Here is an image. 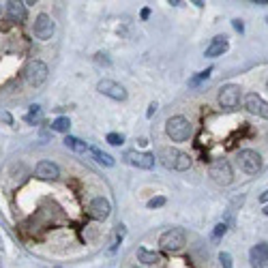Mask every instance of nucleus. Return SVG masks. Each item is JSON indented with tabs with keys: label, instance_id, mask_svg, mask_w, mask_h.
<instances>
[{
	"label": "nucleus",
	"instance_id": "f257e3e1",
	"mask_svg": "<svg viewBox=\"0 0 268 268\" xmlns=\"http://www.w3.org/2000/svg\"><path fill=\"white\" fill-rule=\"evenodd\" d=\"M159 159L168 170H176V172H187L193 166V159L178 148H161Z\"/></svg>",
	"mask_w": 268,
	"mask_h": 268
},
{
	"label": "nucleus",
	"instance_id": "f03ea898",
	"mask_svg": "<svg viewBox=\"0 0 268 268\" xmlns=\"http://www.w3.org/2000/svg\"><path fill=\"white\" fill-rule=\"evenodd\" d=\"M166 133L172 138V142H187V140L191 138V133H193V127H191L189 118H184V116H172V118H168V122H166Z\"/></svg>",
	"mask_w": 268,
	"mask_h": 268
},
{
	"label": "nucleus",
	"instance_id": "7ed1b4c3",
	"mask_svg": "<svg viewBox=\"0 0 268 268\" xmlns=\"http://www.w3.org/2000/svg\"><path fill=\"white\" fill-rule=\"evenodd\" d=\"M208 176L217 184H221V187H228V184L234 180V172H232V166L225 159H217V161L210 163Z\"/></svg>",
	"mask_w": 268,
	"mask_h": 268
},
{
	"label": "nucleus",
	"instance_id": "20e7f679",
	"mask_svg": "<svg viewBox=\"0 0 268 268\" xmlns=\"http://www.w3.org/2000/svg\"><path fill=\"white\" fill-rule=\"evenodd\" d=\"M184 243H187V234H184V230H180V228H172L168 232H163L161 238H159L161 249H166V251H178L184 247Z\"/></svg>",
	"mask_w": 268,
	"mask_h": 268
},
{
	"label": "nucleus",
	"instance_id": "39448f33",
	"mask_svg": "<svg viewBox=\"0 0 268 268\" xmlns=\"http://www.w3.org/2000/svg\"><path fill=\"white\" fill-rule=\"evenodd\" d=\"M47 65L45 63H41V60H30V63L26 65L24 69V75H26V82L30 86H41V84H45V79H47Z\"/></svg>",
	"mask_w": 268,
	"mask_h": 268
},
{
	"label": "nucleus",
	"instance_id": "423d86ee",
	"mask_svg": "<svg viewBox=\"0 0 268 268\" xmlns=\"http://www.w3.org/2000/svg\"><path fill=\"white\" fill-rule=\"evenodd\" d=\"M236 159H238L240 170L247 172V174H257V172L262 170V157H260V152H255V150H251V148L240 150Z\"/></svg>",
	"mask_w": 268,
	"mask_h": 268
},
{
	"label": "nucleus",
	"instance_id": "0eeeda50",
	"mask_svg": "<svg viewBox=\"0 0 268 268\" xmlns=\"http://www.w3.org/2000/svg\"><path fill=\"white\" fill-rule=\"evenodd\" d=\"M54 30H56V24H54V19H51L49 15H45V13L37 15L35 24H33V33H35L37 39L47 41V39H51V35H54Z\"/></svg>",
	"mask_w": 268,
	"mask_h": 268
},
{
	"label": "nucleus",
	"instance_id": "6e6552de",
	"mask_svg": "<svg viewBox=\"0 0 268 268\" xmlns=\"http://www.w3.org/2000/svg\"><path fill=\"white\" fill-rule=\"evenodd\" d=\"M219 105L225 108V110H234L236 105L240 103V86H236V84H228V86H223L219 90Z\"/></svg>",
	"mask_w": 268,
	"mask_h": 268
},
{
	"label": "nucleus",
	"instance_id": "1a4fd4ad",
	"mask_svg": "<svg viewBox=\"0 0 268 268\" xmlns=\"http://www.w3.org/2000/svg\"><path fill=\"white\" fill-rule=\"evenodd\" d=\"M125 161L133 168L140 170H152L154 168V154L152 152H138V150H127Z\"/></svg>",
	"mask_w": 268,
	"mask_h": 268
},
{
	"label": "nucleus",
	"instance_id": "9d476101",
	"mask_svg": "<svg viewBox=\"0 0 268 268\" xmlns=\"http://www.w3.org/2000/svg\"><path fill=\"white\" fill-rule=\"evenodd\" d=\"M97 90L101 92V95H105V97L114 99V101H125L127 99V90L114 79H101L97 84Z\"/></svg>",
	"mask_w": 268,
	"mask_h": 268
},
{
	"label": "nucleus",
	"instance_id": "9b49d317",
	"mask_svg": "<svg viewBox=\"0 0 268 268\" xmlns=\"http://www.w3.org/2000/svg\"><path fill=\"white\" fill-rule=\"evenodd\" d=\"M245 108L251 112V114L260 116V118H266L268 120V103L260 97L255 95V92H249V95L245 97Z\"/></svg>",
	"mask_w": 268,
	"mask_h": 268
},
{
	"label": "nucleus",
	"instance_id": "f8f14e48",
	"mask_svg": "<svg viewBox=\"0 0 268 268\" xmlns=\"http://www.w3.org/2000/svg\"><path fill=\"white\" fill-rule=\"evenodd\" d=\"M88 212H90L92 219L105 221L110 217V212H112V206H110V202L105 198H95L90 202V206H88Z\"/></svg>",
	"mask_w": 268,
	"mask_h": 268
},
{
	"label": "nucleus",
	"instance_id": "ddd939ff",
	"mask_svg": "<svg viewBox=\"0 0 268 268\" xmlns=\"http://www.w3.org/2000/svg\"><path fill=\"white\" fill-rule=\"evenodd\" d=\"M35 172H37V176L41 180H56L60 176V170H58V166L54 161H39Z\"/></svg>",
	"mask_w": 268,
	"mask_h": 268
},
{
	"label": "nucleus",
	"instance_id": "4468645a",
	"mask_svg": "<svg viewBox=\"0 0 268 268\" xmlns=\"http://www.w3.org/2000/svg\"><path fill=\"white\" fill-rule=\"evenodd\" d=\"M249 257H251V266L253 268H268V245L266 243L255 245L253 249L249 251Z\"/></svg>",
	"mask_w": 268,
	"mask_h": 268
},
{
	"label": "nucleus",
	"instance_id": "2eb2a0df",
	"mask_svg": "<svg viewBox=\"0 0 268 268\" xmlns=\"http://www.w3.org/2000/svg\"><path fill=\"white\" fill-rule=\"evenodd\" d=\"M230 43H228V37L225 35H219V37H215L210 41V45L206 47L204 51V56H208V58H217V56H223V51H228Z\"/></svg>",
	"mask_w": 268,
	"mask_h": 268
},
{
	"label": "nucleus",
	"instance_id": "dca6fc26",
	"mask_svg": "<svg viewBox=\"0 0 268 268\" xmlns=\"http://www.w3.org/2000/svg\"><path fill=\"white\" fill-rule=\"evenodd\" d=\"M7 13H9V17H11L13 22H24V19H26V5L11 0V3H7Z\"/></svg>",
	"mask_w": 268,
	"mask_h": 268
},
{
	"label": "nucleus",
	"instance_id": "f3484780",
	"mask_svg": "<svg viewBox=\"0 0 268 268\" xmlns=\"http://www.w3.org/2000/svg\"><path fill=\"white\" fill-rule=\"evenodd\" d=\"M138 260H140L142 264H146V266H152V264L161 262V253H157V251H146L144 247H140V249H138Z\"/></svg>",
	"mask_w": 268,
	"mask_h": 268
},
{
	"label": "nucleus",
	"instance_id": "a211bd4d",
	"mask_svg": "<svg viewBox=\"0 0 268 268\" xmlns=\"http://www.w3.org/2000/svg\"><path fill=\"white\" fill-rule=\"evenodd\" d=\"M65 146L71 148L73 152H88L90 150V146H88L86 142H82L79 138H73V136H67L65 138Z\"/></svg>",
	"mask_w": 268,
	"mask_h": 268
},
{
	"label": "nucleus",
	"instance_id": "6ab92c4d",
	"mask_svg": "<svg viewBox=\"0 0 268 268\" xmlns=\"http://www.w3.org/2000/svg\"><path fill=\"white\" fill-rule=\"evenodd\" d=\"M90 154H92V157H95V161L97 163H101V166H105V168H112V166H114V157H110V154L108 152H103V150H99V148H90L88 150Z\"/></svg>",
	"mask_w": 268,
	"mask_h": 268
},
{
	"label": "nucleus",
	"instance_id": "aec40b11",
	"mask_svg": "<svg viewBox=\"0 0 268 268\" xmlns=\"http://www.w3.org/2000/svg\"><path fill=\"white\" fill-rule=\"evenodd\" d=\"M41 116H43V110H41V105H33L28 114L24 116V120L30 122V125H37V122H41Z\"/></svg>",
	"mask_w": 268,
	"mask_h": 268
},
{
	"label": "nucleus",
	"instance_id": "412c9836",
	"mask_svg": "<svg viewBox=\"0 0 268 268\" xmlns=\"http://www.w3.org/2000/svg\"><path fill=\"white\" fill-rule=\"evenodd\" d=\"M69 127H71V120H69L67 116H58L54 122H51V129L58 131V133H67Z\"/></svg>",
	"mask_w": 268,
	"mask_h": 268
},
{
	"label": "nucleus",
	"instance_id": "4be33fe9",
	"mask_svg": "<svg viewBox=\"0 0 268 268\" xmlns=\"http://www.w3.org/2000/svg\"><path fill=\"white\" fill-rule=\"evenodd\" d=\"M210 73H212V69H206V71H202V73H198L195 77H191V79H189V86H191V88H195L198 84H202L204 79H208V77H210Z\"/></svg>",
	"mask_w": 268,
	"mask_h": 268
},
{
	"label": "nucleus",
	"instance_id": "5701e85b",
	"mask_svg": "<svg viewBox=\"0 0 268 268\" xmlns=\"http://www.w3.org/2000/svg\"><path fill=\"white\" fill-rule=\"evenodd\" d=\"M112 146H122L125 144V136L122 133H108V138H105Z\"/></svg>",
	"mask_w": 268,
	"mask_h": 268
},
{
	"label": "nucleus",
	"instance_id": "b1692460",
	"mask_svg": "<svg viewBox=\"0 0 268 268\" xmlns=\"http://www.w3.org/2000/svg\"><path fill=\"white\" fill-rule=\"evenodd\" d=\"M225 232H228V225H225V223L215 225V230H212V238H215V240H217V238H221V236H223Z\"/></svg>",
	"mask_w": 268,
	"mask_h": 268
},
{
	"label": "nucleus",
	"instance_id": "393cba45",
	"mask_svg": "<svg viewBox=\"0 0 268 268\" xmlns=\"http://www.w3.org/2000/svg\"><path fill=\"white\" fill-rule=\"evenodd\" d=\"M166 204V198H163V195H159V198H152V200H148V208H161V206Z\"/></svg>",
	"mask_w": 268,
	"mask_h": 268
},
{
	"label": "nucleus",
	"instance_id": "a878e982",
	"mask_svg": "<svg viewBox=\"0 0 268 268\" xmlns=\"http://www.w3.org/2000/svg\"><path fill=\"white\" fill-rule=\"evenodd\" d=\"M219 262H221V266L223 268H232V255L230 253H219Z\"/></svg>",
	"mask_w": 268,
	"mask_h": 268
},
{
	"label": "nucleus",
	"instance_id": "bb28decb",
	"mask_svg": "<svg viewBox=\"0 0 268 268\" xmlns=\"http://www.w3.org/2000/svg\"><path fill=\"white\" fill-rule=\"evenodd\" d=\"M232 24H234V28L238 30V33H245V24H243V19H234Z\"/></svg>",
	"mask_w": 268,
	"mask_h": 268
},
{
	"label": "nucleus",
	"instance_id": "cd10ccee",
	"mask_svg": "<svg viewBox=\"0 0 268 268\" xmlns=\"http://www.w3.org/2000/svg\"><path fill=\"white\" fill-rule=\"evenodd\" d=\"M154 112H157V103H150V108H148V116H152Z\"/></svg>",
	"mask_w": 268,
	"mask_h": 268
},
{
	"label": "nucleus",
	"instance_id": "c85d7f7f",
	"mask_svg": "<svg viewBox=\"0 0 268 268\" xmlns=\"http://www.w3.org/2000/svg\"><path fill=\"white\" fill-rule=\"evenodd\" d=\"M150 17V9H142V19H148Z\"/></svg>",
	"mask_w": 268,
	"mask_h": 268
},
{
	"label": "nucleus",
	"instance_id": "c756f323",
	"mask_svg": "<svg viewBox=\"0 0 268 268\" xmlns=\"http://www.w3.org/2000/svg\"><path fill=\"white\" fill-rule=\"evenodd\" d=\"M260 202H268V191H264V193L260 195Z\"/></svg>",
	"mask_w": 268,
	"mask_h": 268
},
{
	"label": "nucleus",
	"instance_id": "7c9ffc66",
	"mask_svg": "<svg viewBox=\"0 0 268 268\" xmlns=\"http://www.w3.org/2000/svg\"><path fill=\"white\" fill-rule=\"evenodd\" d=\"M264 215H266V217H268V206H266V208H264Z\"/></svg>",
	"mask_w": 268,
	"mask_h": 268
},
{
	"label": "nucleus",
	"instance_id": "2f4dec72",
	"mask_svg": "<svg viewBox=\"0 0 268 268\" xmlns=\"http://www.w3.org/2000/svg\"><path fill=\"white\" fill-rule=\"evenodd\" d=\"M266 22H268V17H266Z\"/></svg>",
	"mask_w": 268,
	"mask_h": 268
},
{
	"label": "nucleus",
	"instance_id": "473e14b6",
	"mask_svg": "<svg viewBox=\"0 0 268 268\" xmlns=\"http://www.w3.org/2000/svg\"><path fill=\"white\" fill-rule=\"evenodd\" d=\"M56 268H58V266H56Z\"/></svg>",
	"mask_w": 268,
	"mask_h": 268
},
{
	"label": "nucleus",
	"instance_id": "72a5a7b5",
	"mask_svg": "<svg viewBox=\"0 0 268 268\" xmlns=\"http://www.w3.org/2000/svg\"><path fill=\"white\" fill-rule=\"evenodd\" d=\"M266 138H268V136H266Z\"/></svg>",
	"mask_w": 268,
	"mask_h": 268
}]
</instances>
